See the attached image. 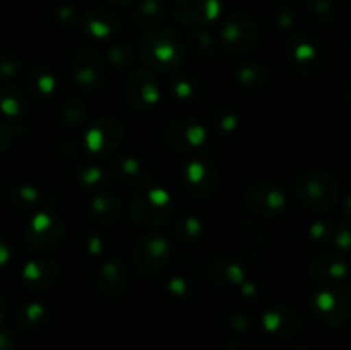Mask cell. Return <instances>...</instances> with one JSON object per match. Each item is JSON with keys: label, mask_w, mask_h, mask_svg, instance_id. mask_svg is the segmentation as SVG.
Here are the masks:
<instances>
[{"label": "cell", "mask_w": 351, "mask_h": 350, "mask_svg": "<svg viewBox=\"0 0 351 350\" xmlns=\"http://www.w3.org/2000/svg\"><path fill=\"white\" fill-rule=\"evenodd\" d=\"M101 19H98L96 12L89 14L88 21H86V26H88L89 33H93L95 36H98L99 40L103 38H110L119 31V21L113 19L112 14H106V12H98Z\"/></svg>", "instance_id": "20"}, {"label": "cell", "mask_w": 351, "mask_h": 350, "mask_svg": "<svg viewBox=\"0 0 351 350\" xmlns=\"http://www.w3.org/2000/svg\"><path fill=\"white\" fill-rule=\"evenodd\" d=\"M38 196L40 192L36 189L31 187H19L14 189L12 192L9 194V201L14 208H34L38 205Z\"/></svg>", "instance_id": "25"}, {"label": "cell", "mask_w": 351, "mask_h": 350, "mask_svg": "<svg viewBox=\"0 0 351 350\" xmlns=\"http://www.w3.org/2000/svg\"><path fill=\"white\" fill-rule=\"evenodd\" d=\"M75 78L84 88H98L106 81V69L95 50H81L75 57Z\"/></svg>", "instance_id": "10"}, {"label": "cell", "mask_w": 351, "mask_h": 350, "mask_svg": "<svg viewBox=\"0 0 351 350\" xmlns=\"http://www.w3.org/2000/svg\"><path fill=\"white\" fill-rule=\"evenodd\" d=\"M29 82H34L36 84L38 82V88L31 89V91H34V95H50L51 91H53V78L48 74L45 75H38L36 71H33V74L29 75Z\"/></svg>", "instance_id": "28"}, {"label": "cell", "mask_w": 351, "mask_h": 350, "mask_svg": "<svg viewBox=\"0 0 351 350\" xmlns=\"http://www.w3.org/2000/svg\"><path fill=\"white\" fill-rule=\"evenodd\" d=\"M184 178L189 192L195 196H208L216 187L215 167L206 160H192V163L185 168Z\"/></svg>", "instance_id": "12"}, {"label": "cell", "mask_w": 351, "mask_h": 350, "mask_svg": "<svg viewBox=\"0 0 351 350\" xmlns=\"http://www.w3.org/2000/svg\"><path fill=\"white\" fill-rule=\"evenodd\" d=\"M171 89L175 91V95L180 96V98L184 100H189L192 98V96L197 95V93H195V84L191 81V78H185V75L175 79V84L171 82Z\"/></svg>", "instance_id": "27"}, {"label": "cell", "mask_w": 351, "mask_h": 350, "mask_svg": "<svg viewBox=\"0 0 351 350\" xmlns=\"http://www.w3.org/2000/svg\"><path fill=\"white\" fill-rule=\"evenodd\" d=\"M237 79L247 88L259 89L267 82V72L261 64H245L237 71Z\"/></svg>", "instance_id": "23"}, {"label": "cell", "mask_w": 351, "mask_h": 350, "mask_svg": "<svg viewBox=\"0 0 351 350\" xmlns=\"http://www.w3.org/2000/svg\"><path fill=\"white\" fill-rule=\"evenodd\" d=\"M170 256V246L163 237L147 235L134 250V263L141 273L153 275L165 268Z\"/></svg>", "instance_id": "5"}, {"label": "cell", "mask_w": 351, "mask_h": 350, "mask_svg": "<svg viewBox=\"0 0 351 350\" xmlns=\"http://www.w3.org/2000/svg\"><path fill=\"white\" fill-rule=\"evenodd\" d=\"M256 27L252 21L243 14H233L221 27V41L226 54H247L256 43Z\"/></svg>", "instance_id": "4"}, {"label": "cell", "mask_w": 351, "mask_h": 350, "mask_svg": "<svg viewBox=\"0 0 351 350\" xmlns=\"http://www.w3.org/2000/svg\"><path fill=\"white\" fill-rule=\"evenodd\" d=\"M314 307L324 321L336 325L339 316L345 319L348 314V299H346V294H339L338 287H326V290L315 297Z\"/></svg>", "instance_id": "14"}, {"label": "cell", "mask_w": 351, "mask_h": 350, "mask_svg": "<svg viewBox=\"0 0 351 350\" xmlns=\"http://www.w3.org/2000/svg\"><path fill=\"white\" fill-rule=\"evenodd\" d=\"M288 55L290 62L298 72H311L319 64V51L312 45L311 40H305L304 36H297L288 45Z\"/></svg>", "instance_id": "16"}, {"label": "cell", "mask_w": 351, "mask_h": 350, "mask_svg": "<svg viewBox=\"0 0 351 350\" xmlns=\"http://www.w3.org/2000/svg\"><path fill=\"white\" fill-rule=\"evenodd\" d=\"M123 95H125L129 105L136 106V108H149V106L156 105V102L160 100V86H158L156 79L147 74L146 71H134L127 78Z\"/></svg>", "instance_id": "6"}, {"label": "cell", "mask_w": 351, "mask_h": 350, "mask_svg": "<svg viewBox=\"0 0 351 350\" xmlns=\"http://www.w3.org/2000/svg\"><path fill=\"white\" fill-rule=\"evenodd\" d=\"M24 106H26V103H24L23 95L17 89L10 88V86L0 89V112L3 115L16 119V117L23 115Z\"/></svg>", "instance_id": "22"}, {"label": "cell", "mask_w": 351, "mask_h": 350, "mask_svg": "<svg viewBox=\"0 0 351 350\" xmlns=\"http://www.w3.org/2000/svg\"><path fill=\"white\" fill-rule=\"evenodd\" d=\"M173 215V201L163 189H141L132 202V218L137 225L154 229L165 225Z\"/></svg>", "instance_id": "2"}, {"label": "cell", "mask_w": 351, "mask_h": 350, "mask_svg": "<svg viewBox=\"0 0 351 350\" xmlns=\"http://www.w3.org/2000/svg\"><path fill=\"white\" fill-rule=\"evenodd\" d=\"M206 134L201 124L194 122L192 119H180L171 122L165 130V139L175 150H194L202 144Z\"/></svg>", "instance_id": "9"}, {"label": "cell", "mask_w": 351, "mask_h": 350, "mask_svg": "<svg viewBox=\"0 0 351 350\" xmlns=\"http://www.w3.org/2000/svg\"><path fill=\"white\" fill-rule=\"evenodd\" d=\"M139 51L143 60L156 71L168 72L184 60V43L173 31L167 27L151 30L139 45Z\"/></svg>", "instance_id": "1"}, {"label": "cell", "mask_w": 351, "mask_h": 350, "mask_svg": "<svg viewBox=\"0 0 351 350\" xmlns=\"http://www.w3.org/2000/svg\"><path fill=\"white\" fill-rule=\"evenodd\" d=\"M218 0H180L177 5V21L185 26H199L218 14Z\"/></svg>", "instance_id": "13"}, {"label": "cell", "mask_w": 351, "mask_h": 350, "mask_svg": "<svg viewBox=\"0 0 351 350\" xmlns=\"http://www.w3.org/2000/svg\"><path fill=\"white\" fill-rule=\"evenodd\" d=\"M62 237V223L55 215L40 213L31 220L26 230V240L33 249L50 250Z\"/></svg>", "instance_id": "7"}, {"label": "cell", "mask_w": 351, "mask_h": 350, "mask_svg": "<svg viewBox=\"0 0 351 350\" xmlns=\"http://www.w3.org/2000/svg\"><path fill=\"white\" fill-rule=\"evenodd\" d=\"M119 124L112 119H101L89 129L88 132V148L91 153L105 156L115 150L117 143L120 139Z\"/></svg>", "instance_id": "11"}, {"label": "cell", "mask_w": 351, "mask_h": 350, "mask_svg": "<svg viewBox=\"0 0 351 350\" xmlns=\"http://www.w3.org/2000/svg\"><path fill=\"white\" fill-rule=\"evenodd\" d=\"M245 201L252 211L274 216L285 208V194L271 184H257L245 192Z\"/></svg>", "instance_id": "8"}, {"label": "cell", "mask_w": 351, "mask_h": 350, "mask_svg": "<svg viewBox=\"0 0 351 350\" xmlns=\"http://www.w3.org/2000/svg\"><path fill=\"white\" fill-rule=\"evenodd\" d=\"M98 283L106 294H119L125 288L127 268L122 261L108 259L99 270Z\"/></svg>", "instance_id": "17"}, {"label": "cell", "mask_w": 351, "mask_h": 350, "mask_svg": "<svg viewBox=\"0 0 351 350\" xmlns=\"http://www.w3.org/2000/svg\"><path fill=\"white\" fill-rule=\"evenodd\" d=\"M295 194L307 208L314 211H329L336 205L338 184L329 174L311 172L298 178L295 184Z\"/></svg>", "instance_id": "3"}, {"label": "cell", "mask_w": 351, "mask_h": 350, "mask_svg": "<svg viewBox=\"0 0 351 350\" xmlns=\"http://www.w3.org/2000/svg\"><path fill=\"white\" fill-rule=\"evenodd\" d=\"M3 314H5V302H3V299L0 297V321H2Z\"/></svg>", "instance_id": "31"}, {"label": "cell", "mask_w": 351, "mask_h": 350, "mask_svg": "<svg viewBox=\"0 0 351 350\" xmlns=\"http://www.w3.org/2000/svg\"><path fill=\"white\" fill-rule=\"evenodd\" d=\"M9 139H10V129L7 126H3V124H0V150H3V148L7 146Z\"/></svg>", "instance_id": "30"}, {"label": "cell", "mask_w": 351, "mask_h": 350, "mask_svg": "<svg viewBox=\"0 0 351 350\" xmlns=\"http://www.w3.org/2000/svg\"><path fill=\"white\" fill-rule=\"evenodd\" d=\"M201 235V223H199L197 218L194 216H184L177 222V226H175V239L178 242H192L194 239Z\"/></svg>", "instance_id": "24"}, {"label": "cell", "mask_w": 351, "mask_h": 350, "mask_svg": "<svg viewBox=\"0 0 351 350\" xmlns=\"http://www.w3.org/2000/svg\"><path fill=\"white\" fill-rule=\"evenodd\" d=\"M93 218L99 220V222H115L117 218H120V201H117L115 198H110V196H98V198L93 201L91 205Z\"/></svg>", "instance_id": "21"}, {"label": "cell", "mask_w": 351, "mask_h": 350, "mask_svg": "<svg viewBox=\"0 0 351 350\" xmlns=\"http://www.w3.org/2000/svg\"><path fill=\"white\" fill-rule=\"evenodd\" d=\"M311 275L324 287H339L346 277V264L336 256H317L311 264Z\"/></svg>", "instance_id": "15"}, {"label": "cell", "mask_w": 351, "mask_h": 350, "mask_svg": "<svg viewBox=\"0 0 351 350\" xmlns=\"http://www.w3.org/2000/svg\"><path fill=\"white\" fill-rule=\"evenodd\" d=\"M23 275L31 287L47 288L51 287V283L57 278V268H55V264L51 261L34 259L26 264Z\"/></svg>", "instance_id": "18"}, {"label": "cell", "mask_w": 351, "mask_h": 350, "mask_svg": "<svg viewBox=\"0 0 351 350\" xmlns=\"http://www.w3.org/2000/svg\"><path fill=\"white\" fill-rule=\"evenodd\" d=\"M79 180L91 189H101L105 185V174L96 165L89 163L79 168Z\"/></svg>", "instance_id": "26"}, {"label": "cell", "mask_w": 351, "mask_h": 350, "mask_svg": "<svg viewBox=\"0 0 351 350\" xmlns=\"http://www.w3.org/2000/svg\"><path fill=\"white\" fill-rule=\"evenodd\" d=\"M108 175L123 185L137 184V182L146 178L143 167L136 160H130V158H122V160L112 161L108 165Z\"/></svg>", "instance_id": "19"}, {"label": "cell", "mask_w": 351, "mask_h": 350, "mask_svg": "<svg viewBox=\"0 0 351 350\" xmlns=\"http://www.w3.org/2000/svg\"><path fill=\"white\" fill-rule=\"evenodd\" d=\"M12 257V250H10V246L5 242V240L0 239V266L7 264Z\"/></svg>", "instance_id": "29"}]
</instances>
